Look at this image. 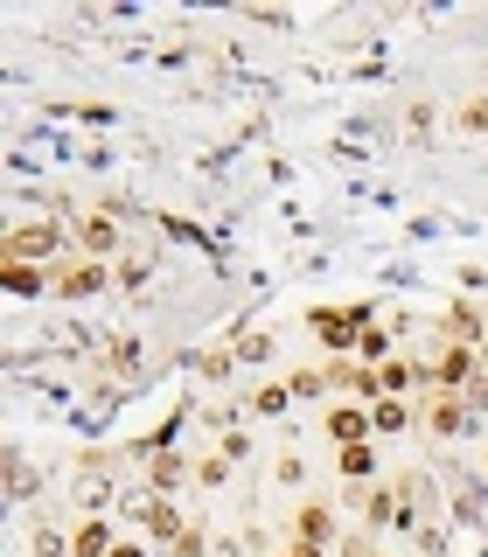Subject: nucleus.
Instances as JSON below:
<instances>
[{
  "label": "nucleus",
  "mask_w": 488,
  "mask_h": 557,
  "mask_svg": "<svg viewBox=\"0 0 488 557\" xmlns=\"http://www.w3.org/2000/svg\"><path fill=\"white\" fill-rule=\"evenodd\" d=\"M321 425H328V440H335V453L342 446H370V405H328V418H321Z\"/></svg>",
  "instance_id": "39448f33"
},
{
  "label": "nucleus",
  "mask_w": 488,
  "mask_h": 557,
  "mask_svg": "<svg viewBox=\"0 0 488 557\" xmlns=\"http://www.w3.org/2000/svg\"><path fill=\"white\" fill-rule=\"evenodd\" d=\"M335 557H377V536L370 530H356V536H342V550Z\"/></svg>",
  "instance_id": "4be33fe9"
},
{
  "label": "nucleus",
  "mask_w": 488,
  "mask_h": 557,
  "mask_svg": "<svg viewBox=\"0 0 488 557\" xmlns=\"http://www.w3.org/2000/svg\"><path fill=\"white\" fill-rule=\"evenodd\" d=\"M112 544H119V536H112L105 516H84L77 530H70V550H77V557H112Z\"/></svg>",
  "instance_id": "0eeeda50"
},
{
  "label": "nucleus",
  "mask_w": 488,
  "mask_h": 557,
  "mask_svg": "<svg viewBox=\"0 0 488 557\" xmlns=\"http://www.w3.org/2000/svg\"><path fill=\"white\" fill-rule=\"evenodd\" d=\"M168 557H203V530H182V544H174Z\"/></svg>",
  "instance_id": "393cba45"
},
{
  "label": "nucleus",
  "mask_w": 488,
  "mask_h": 557,
  "mask_svg": "<svg viewBox=\"0 0 488 557\" xmlns=\"http://www.w3.org/2000/svg\"><path fill=\"white\" fill-rule=\"evenodd\" d=\"M481 474H488V453H481Z\"/></svg>",
  "instance_id": "cd10ccee"
},
{
  "label": "nucleus",
  "mask_w": 488,
  "mask_h": 557,
  "mask_svg": "<svg viewBox=\"0 0 488 557\" xmlns=\"http://www.w3.org/2000/svg\"><path fill=\"white\" fill-rule=\"evenodd\" d=\"M461 425H467V405H461V397H447V391H432V405H426V432H432V440H453Z\"/></svg>",
  "instance_id": "6e6552de"
},
{
  "label": "nucleus",
  "mask_w": 488,
  "mask_h": 557,
  "mask_svg": "<svg viewBox=\"0 0 488 557\" xmlns=\"http://www.w3.org/2000/svg\"><path fill=\"white\" fill-rule=\"evenodd\" d=\"M63 251V223H14L8 244H0V265H57Z\"/></svg>",
  "instance_id": "f03ea898"
},
{
  "label": "nucleus",
  "mask_w": 488,
  "mask_h": 557,
  "mask_svg": "<svg viewBox=\"0 0 488 557\" xmlns=\"http://www.w3.org/2000/svg\"><path fill=\"white\" fill-rule=\"evenodd\" d=\"M335 460H342V474H349V481H370V474H377V446H342Z\"/></svg>",
  "instance_id": "dca6fc26"
},
{
  "label": "nucleus",
  "mask_w": 488,
  "mask_h": 557,
  "mask_svg": "<svg viewBox=\"0 0 488 557\" xmlns=\"http://www.w3.org/2000/svg\"><path fill=\"white\" fill-rule=\"evenodd\" d=\"M272 481L279 487H301L307 481V460H301V453H279V460H272Z\"/></svg>",
  "instance_id": "6ab92c4d"
},
{
  "label": "nucleus",
  "mask_w": 488,
  "mask_h": 557,
  "mask_svg": "<svg viewBox=\"0 0 488 557\" xmlns=\"http://www.w3.org/2000/svg\"><path fill=\"white\" fill-rule=\"evenodd\" d=\"M447 550V522H418V557H440Z\"/></svg>",
  "instance_id": "aec40b11"
},
{
  "label": "nucleus",
  "mask_w": 488,
  "mask_h": 557,
  "mask_svg": "<svg viewBox=\"0 0 488 557\" xmlns=\"http://www.w3.org/2000/svg\"><path fill=\"white\" fill-rule=\"evenodd\" d=\"M412 383H418V370H412L405 356H391V362H383V370H377V397H405Z\"/></svg>",
  "instance_id": "ddd939ff"
},
{
  "label": "nucleus",
  "mask_w": 488,
  "mask_h": 557,
  "mask_svg": "<svg viewBox=\"0 0 488 557\" xmlns=\"http://www.w3.org/2000/svg\"><path fill=\"white\" fill-rule=\"evenodd\" d=\"M223 460H231V467L252 460V440H244V432H223Z\"/></svg>",
  "instance_id": "5701e85b"
},
{
  "label": "nucleus",
  "mask_w": 488,
  "mask_h": 557,
  "mask_svg": "<svg viewBox=\"0 0 488 557\" xmlns=\"http://www.w3.org/2000/svg\"><path fill=\"white\" fill-rule=\"evenodd\" d=\"M335 536H342V530H335V502H314V495H307L301 509H293V544H321V550H328Z\"/></svg>",
  "instance_id": "20e7f679"
},
{
  "label": "nucleus",
  "mask_w": 488,
  "mask_h": 557,
  "mask_svg": "<svg viewBox=\"0 0 488 557\" xmlns=\"http://www.w3.org/2000/svg\"><path fill=\"white\" fill-rule=\"evenodd\" d=\"M266 348H272L266 335H244V342H237V362H266Z\"/></svg>",
  "instance_id": "b1692460"
},
{
  "label": "nucleus",
  "mask_w": 488,
  "mask_h": 557,
  "mask_svg": "<svg viewBox=\"0 0 488 557\" xmlns=\"http://www.w3.org/2000/svg\"><path fill=\"white\" fill-rule=\"evenodd\" d=\"M293 383V397H328V370H301V376H286Z\"/></svg>",
  "instance_id": "412c9836"
},
{
  "label": "nucleus",
  "mask_w": 488,
  "mask_h": 557,
  "mask_svg": "<svg viewBox=\"0 0 488 557\" xmlns=\"http://www.w3.org/2000/svg\"><path fill=\"white\" fill-rule=\"evenodd\" d=\"M279 557H328V550H321V544H286Z\"/></svg>",
  "instance_id": "a878e982"
},
{
  "label": "nucleus",
  "mask_w": 488,
  "mask_h": 557,
  "mask_svg": "<svg viewBox=\"0 0 488 557\" xmlns=\"http://www.w3.org/2000/svg\"><path fill=\"white\" fill-rule=\"evenodd\" d=\"M293 405V383H258L252 391V418H286Z\"/></svg>",
  "instance_id": "f8f14e48"
},
{
  "label": "nucleus",
  "mask_w": 488,
  "mask_h": 557,
  "mask_svg": "<svg viewBox=\"0 0 488 557\" xmlns=\"http://www.w3.org/2000/svg\"><path fill=\"white\" fill-rule=\"evenodd\" d=\"M370 425L377 432H405L412 425V405H405V397H377V405H370Z\"/></svg>",
  "instance_id": "2eb2a0df"
},
{
  "label": "nucleus",
  "mask_w": 488,
  "mask_h": 557,
  "mask_svg": "<svg viewBox=\"0 0 488 557\" xmlns=\"http://www.w3.org/2000/svg\"><path fill=\"white\" fill-rule=\"evenodd\" d=\"M231 481V460H223V453H203L196 460V487H223Z\"/></svg>",
  "instance_id": "a211bd4d"
},
{
  "label": "nucleus",
  "mask_w": 488,
  "mask_h": 557,
  "mask_svg": "<svg viewBox=\"0 0 488 557\" xmlns=\"http://www.w3.org/2000/svg\"><path fill=\"white\" fill-rule=\"evenodd\" d=\"M112 286V272L98 265V258H77V265H63V272H49V293L57 300H91V293Z\"/></svg>",
  "instance_id": "7ed1b4c3"
},
{
  "label": "nucleus",
  "mask_w": 488,
  "mask_h": 557,
  "mask_svg": "<svg viewBox=\"0 0 488 557\" xmlns=\"http://www.w3.org/2000/svg\"><path fill=\"white\" fill-rule=\"evenodd\" d=\"M139 530H147L154 536V544H182V516H174V502L168 495H147V502H139Z\"/></svg>",
  "instance_id": "423d86ee"
},
{
  "label": "nucleus",
  "mask_w": 488,
  "mask_h": 557,
  "mask_svg": "<svg viewBox=\"0 0 488 557\" xmlns=\"http://www.w3.org/2000/svg\"><path fill=\"white\" fill-rule=\"evenodd\" d=\"M182 474H188V467H182V453H174V446H161V453L147 460V487H154V495H168V487H182Z\"/></svg>",
  "instance_id": "9d476101"
},
{
  "label": "nucleus",
  "mask_w": 488,
  "mask_h": 557,
  "mask_svg": "<svg viewBox=\"0 0 488 557\" xmlns=\"http://www.w3.org/2000/svg\"><path fill=\"white\" fill-rule=\"evenodd\" d=\"M231 362H237V348H203V356H196V370H203L209 383H223V376H231Z\"/></svg>",
  "instance_id": "f3484780"
},
{
  "label": "nucleus",
  "mask_w": 488,
  "mask_h": 557,
  "mask_svg": "<svg viewBox=\"0 0 488 557\" xmlns=\"http://www.w3.org/2000/svg\"><path fill=\"white\" fill-rule=\"evenodd\" d=\"M77 244H84V258H98V265H105V258L119 251V223L112 216H84L77 223Z\"/></svg>",
  "instance_id": "1a4fd4ad"
},
{
  "label": "nucleus",
  "mask_w": 488,
  "mask_h": 557,
  "mask_svg": "<svg viewBox=\"0 0 488 557\" xmlns=\"http://www.w3.org/2000/svg\"><path fill=\"white\" fill-rule=\"evenodd\" d=\"M398 335H383V321H370V327H363V342H356V356L363 362H370V370H383V362H391L398 356V348H391Z\"/></svg>",
  "instance_id": "4468645a"
},
{
  "label": "nucleus",
  "mask_w": 488,
  "mask_h": 557,
  "mask_svg": "<svg viewBox=\"0 0 488 557\" xmlns=\"http://www.w3.org/2000/svg\"><path fill=\"white\" fill-rule=\"evenodd\" d=\"M370 321H377L370 307H314V313H307V327H314V342L328 348V362L349 356V348L363 342V327H370Z\"/></svg>",
  "instance_id": "f257e3e1"
},
{
  "label": "nucleus",
  "mask_w": 488,
  "mask_h": 557,
  "mask_svg": "<svg viewBox=\"0 0 488 557\" xmlns=\"http://www.w3.org/2000/svg\"><path fill=\"white\" fill-rule=\"evenodd\" d=\"M0 286H8L14 300H35V293H49V272L42 265H0Z\"/></svg>",
  "instance_id": "9b49d317"
},
{
  "label": "nucleus",
  "mask_w": 488,
  "mask_h": 557,
  "mask_svg": "<svg viewBox=\"0 0 488 557\" xmlns=\"http://www.w3.org/2000/svg\"><path fill=\"white\" fill-rule=\"evenodd\" d=\"M112 557H147V544H112Z\"/></svg>",
  "instance_id": "bb28decb"
}]
</instances>
